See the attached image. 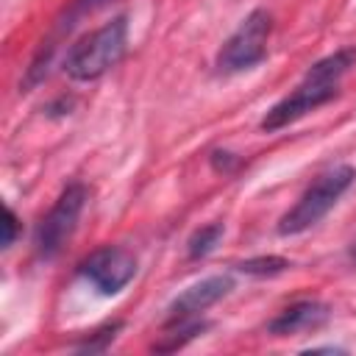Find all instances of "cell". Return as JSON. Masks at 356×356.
Segmentation results:
<instances>
[{
	"label": "cell",
	"instance_id": "1",
	"mask_svg": "<svg viewBox=\"0 0 356 356\" xmlns=\"http://www.w3.org/2000/svg\"><path fill=\"white\" fill-rule=\"evenodd\" d=\"M128 50V17H114L111 22L95 28L92 33L81 36L64 56V72L78 81L89 83L106 75L125 58Z\"/></svg>",
	"mask_w": 356,
	"mask_h": 356
},
{
	"label": "cell",
	"instance_id": "2",
	"mask_svg": "<svg viewBox=\"0 0 356 356\" xmlns=\"http://www.w3.org/2000/svg\"><path fill=\"white\" fill-rule=\"evenodd\" d=\"M353 181H356V170L350 164H337V167L320 172L306 186V192L298 197V203L278 220V234L295 236V234H303L312 225H317L337 206V200L350 189Z\"/></svg>",
	"mask_w": 356,
	"mask_h": 356
},
{
	"label": "cell",
	"instance_id": "3",
	"mask_svg": "<svg viewBox=\"0 0 356 356\" xmlns=\"http://www.w3.org/2000/svg\"><path fill=\"white\" fill-rule=\"evenodd\" d=\"M273 31V17L264 8H253L239 28L225 39V44L217 53V70L220 72H245L267 58V39Z\"/></svg>",
	"mask_w": 356,
	"mask_h": 356
},
{
	"label": "cell",
	"instance_id": "4",
	"mask_svg": "<svg viewBox=\"0 0 356 356\" xmlns=\"http://www.w3.org/2000/svg\"><path fill=\"white\" fill-rule=\"evenodd\" d=\"M86 200H89V189L83 184H70L58 195L53 209L36 225L33 245H36V253L42 259H56L61 253V248L67 245V239L72 236V231L81 220V211H83Z\"/></svg>",
	"mask_w": 356,
	"mask_h": 356
},
{
	"label": "cell",
	"instance_id": "5",
	"mask_svg": "<svg viewBox=\"0 0 356 356\" xmlns=\"http://www.w3.org/2000/svg\"><path fill=\"white\" fill-rule=\"evenodd\" d=\"M78 273L100 295H117V292H122L134 281V275H136V256L128 248L106 245V248H97L95 253H89L81 261Z\"/></svg>",
	"mask_w": 356,
	"mask_h": 356
},
{
	"label": "cell",
	"instance_id": "6",
	"mask_svg": "<svg viewBox=\"0 0 356 356\" xmlns=\"http://www.w3.org/2000/svg\"><path fill=\"white\" fill-rule=\"evenodd\" d=\"M334 97H337V83H314V81H306V78H303L292 95L281 97L275 106L267 108V114L261 117L259 125H261V131H267V134L281 131V128H286L289 122L306 117L309 111L325 106V103L334 100Z\"/></svg>",
	"mask_w": 356,
	"mask_h": 356
},
{
	"label": "cell",
	"instance_id": "7",
	"mask_svg": "<svg viewBox=\"0 0 356 356\" xmlns=\"http://www.w3.org/2000/svg\"><path fill=\"white\" fill-rule=\"evenodd\" d=\"M234 289V278L231 275H209L192 286H186L172 303H170V320H184V317H197L200 312H206L209 306H214L217 300H222L228 292Z\"/></svg>",
	"mask_w": 356,
	"mask_h": 356
},
{
	"label": "cell",
	"instance_id": "8",
	"mask_svg": "<svg viewBox=\"0 0 356 356\" xmlns=\"http://www.w3.org/2000/svg\"><path fill=\"white\" fill-rule=\"evenodd\" d=\"M328 317H331L328 303H323V300H295L267 323V334L292 337V334H300V331H314V328L325 325Z\"/></svg>",
	"mask_w": 356,
	"mask_h": 356
},
{
	"label": "cell",
	"instance_id": "9",
	"mask_svg": "<svg viewBox=\"0 0 356 356\" xmlns=\"http://www.w3.org/2000/svg\"><path fill=\"white\" fill-rule=\"evenodd\" d=\"M209 325H211L209 320H197V317L170 320V323H167V331L161 334V339L153 342V350H156V353H172V350H181L186 342L197 339Z\"/></svg>",
	"mask_w": 356,
	"mask_h": 356
},
{
	"label": "cell",
	"instance_id": "10",
	"mask_svg": "<svg viewBox=\"0 0 356 356\" xmlns=\"http://www.w3.org/2000/svg\"><path fill=\"white\" fill-rule=\"evenodd\" d=\"M222 234H225L222 222H209V225L197 228V231L189 236V242H186V256H189V259H203V256H209V253L220 245Z\"/></svg>",
	"mask_w": 356,
	"mask_h": 356
},
{
	"label": "cell",
	"instance_id": "11",
	"mask_svg": "<svg viewBox=\"0 0 356 356\" xmlns=\"http://www.w3.org/2000/svg\"><path fill=\"white\" fill-rule=\"evenodd\" d=\"M289 259L284 256H253V259H245L236 264L239 273L245 275H256V278H267V275H281L284 270H289Z\"/></svg>",
	"mask_w": 356,
	"mask_h": 356
},
{
	"label": "cell",
	"instance_id": "12",
	"mask_svg": "<svg viewBox=\"0 0 356 356\" xmlns=\"http://www.w3.org/2000/svg\"><path fill=\"white\" fill-rule=\"evenodd\" d=\"M120 328H122V320H114V323L97 328L95 334H89L83 342H78L75 350H81V353H100V350H106V348L114 342V337H117Z\"/></svg>",
	"mask_w": 356,
	"mask_h": 356
},
{
	"label": "cell",
	"instance_id": "13",
	"mask_svg": "<svg viewBox=\"0 0 356 356\" xmlns=\"http://www.w3.org/2000/svg\"><path fill=\"white\" fill-rule=\"evenodd\" d=\"M14 239H17V214L11 206H6V211H3V250H8L14 245Z\"/></svg>",
	"mask_w": 356,
	"mask_h": 356
},
{
	"label": "cell",
	"instance_id": "14",
	"mask_svg": "<svg viewBox=\"0 0 356 356\" xmlns=\"http://www.w3.org/2000/svg\"><path fill=\"white\" fill-rule=\"evenodd\" d=\"M211 164H214L217 172H231V170L239 164V159H236L234 153H228V150H214V153H211Z\"/></svg>",
	"mask_w": 356,
	"mask_h": 356
},
{
	"label": "cell",
	"instance_id": "15",
	"mask_svg": "<svg viewBox=\"0 0 356 356\" xmlns=\"http://www.w3.org/2000/svg\"><path fill=\"white\" fill-rule=\"evenodd\" d=\"M72 108H75V100H72V97H67V95H61V97H58V100H53L44 111H47L50 117H64V114H70Z\"/></svg>",
	"mask_w": 356,
	"mask_h": 356
},
{
	"label": "cell",
	"instance_id": "16",
	"mask_svg": "<svg viewBox=\"0 0 356 356\" xmlns=\"http://www.w3.org/2000/svg\"><path fill=\"white\" fill-rule=\"evenodd\" d=\"M350 259H353V261H356V242H353V245H350Z\"/></svg>",
	"mask_w": 356,
	"mask_h": 356
}]
</instances>
